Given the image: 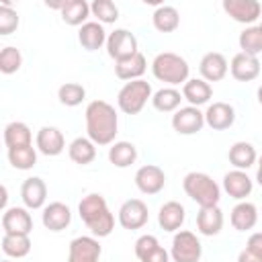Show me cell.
Segmentation results:
<instances>
[{
    "label": "cell",
    "mask_w": 262,
    "mask_h": 262,
    "mask_svg": "<svg viewBox=\"0 0 262 262\" xmlns=\"http://www.w3.org/2000/svg\"><path fill=\"white\" fill-rule=\"evenodd\" d=\"M201 256H203V246L192 231L180 229L174 233L170 248V258L174 262H199Z\"/></svg>",
    "instance_id": "obj_6"
},
{
    "label": "cell",
    "mask_w": 262,
    "mask_h": 262,
    "mask_svg": "<svg viewBox=\"0 0 262 262\" xmlns=\"http://www.w3.org/2000/svg\"><path fill=\"white\" fill-rule=\"evenodd\" d=\"M229 72L237 82H252L260 76V59L256 55H248V53H235L231 63H229Z\"/></svg>",
    "instance_id": "obj_19"
},
{
    "label": "cell",
    "mask_w": 262,
    "mask_h": 262,
    "mask_svg": "<svg viewBox=\"0 0 262 262\" xmlns=\"http://www.w3.org/2000/svg\"><path fill=\"white\" fill-rule=\"evenodd\" d=\"M137 37L127 31V29H115L108 39H106V53L115 59L121 61L125 57H131L133 53H137Z\"/></svg>",
    "instance_id": "obj_8"
},
{
    "label": "cell",
    "mask_w": 262,
    "mask_h": 262,
    "mask_svg": "<svg viewBox=\"0 0 262 262\" xmlns=\"http://www.w3.org/2000/svg\"><path fill=\"white\" fill-rule=\"evenodd\" d=\"M117 219H119V225L123 229H129V231L141 229L149 219L147 205L141 199H129L119 207V217Z\"/></svg>",
    "instance_id": "obj_7"
},
{
    "label": "cell",
    "mask_w": 262,
    "mask_h": 262,
    "mask_svg": "<svg viewBox=\"0 0 262 262\" xmlns=\"http://www.w3.org/2000/svg\"><path fill=\"white\" fill-rule=\"evenodd\" d=\"M184 100L182 92L172 88V86H166V88H160L158 92H154L151 96V104L156 111L160 113H176L180 108V102Z\"/></svg>",
    "instance_id": "obj_31"
},
{
    "label": "cell",
    "mask_w": 262,
    "mask_h": 262,
    "mask_svg": "<svg viewBox=\"0 0 262 262\" xmlns=\"http://www.w3.org/2000/svg\"><path fill=\"white\" fill-rule=\"evenodd\" d=\"M8 162L16 170H31L37 164V149L33 145L8 149Z\"/></svg>",
    "instance_id": "obj_37"
},
{
    "label": "cell",
    "mask_w": 262,
    "mask_h": 262,
    "mask_svg": "<svg viewBox=\"0 0 262 262\" xmlns=\"http://www.w3.org/2000/svg\"><path fill=\"white\" fill-rule=\"evenodd\" d=\"M57 98L66 106H78L86 98V88L82 84H78V82H66V84L59 86Z\"/></svg>",
    "instance_id": "obj_38"
},
{
    "label": "cell",
    "mask_w": 262,
    "mask_h": 262,
    "mask_svg": "<svg viewBox=\"0 0 262 262\" xmlns=\"http://www.w3.org/2000/svg\"><path fill=\"white\" fill-rule=\"evenodd\" d=\"M90 12H92V16L98 18L100 25H111L119 18V8L111 0H94L90 4Z\"/></svg>",
    "instance_id": "obj_39"
},
{
    "label": "cell",
    "mask_w": 262,
    "mask_h": 262,
    "mask_svg": "<svg viewBox=\"0 0 262 262\" xmlns=\"http://www.w3.org/2000/svg\"><path fill=\"white\" fill-rule=\"evenodd\" d=\"M151 23L156 27V31L160 33H172L180 27V14L174 6H168V4H162L154 10L151 14Z\"/></svg>",
    "instance_id": "obj_33"
},
{
    "label": "cell",
    "mask_w": 262,
    "mask_h": 262,
    "mask_svg": "<svg viewBox=\"0 0 262 262\" xmlns=\"http://www.w3.org/2000/svg\"><path fill=\"white\" fill-rule=\"evenodd\" d=\"M145 70H147V59L141 51H137L131 57H125L121 61H115V74L119 80H125V82L141 80Z\"/></svg>",
    "instance_id": "obj_22"
},
{
    "label": "cell",
    "mask_w": 262,
    "mask_h": 262,
    "mask_svg": "<svg viewBox=\"0 0 262 262\" xmlns=\"http://www.w3.org/2000/svg\"><path fill=\"white\" fill-rule=\"evenodd\" d=\"M35 145L37 149L43 154V156H59L63 149H66V137L63 133L57 129V127H51V125H45L37 131V137H35Z\"/></svg>",
    "instance_id": "obj_14"
},
{
    "label": "cell",
    "mask_w": 262,
    "mask_h": 262,
    "mask_svg": "<svg viewBox=\"0 0 262 262\" xmlns=\"http://www.w3.org/2000/svg\"><path fill=\"white\" fill-rule=\"evenodd\" d=\"M106 39H108V35H106L104 27H102L98 20H88V23H84V25L80 27V31H78V41H80V45H82L86 51H96V49H100L102 45H106Z\"/></svg>",
    "instance_id": "obj_23"
},
{
    "label": "cell",
    "mask_w": 262,
    "mask_h": 262,
    "mask_svg": "<svg viewBox=\"0 0 262 262\" xmlns=\"http://www.w3.org/2000/svg\"><path fill=\"white\" fill-rule=\"evenodd\" d=\"M151 72H154V78L156 80L166 82V84H170L174 88V86L184 84L188 80L190 66H188V61L182 55L172 53V51H164V53H158L154 57Z\"/></svg>",
    "instance_id": "obj_3"
},
{
    "label": "cell",
    "mask_w": 262,
    "mask_h": 262,
    "mask_svg": "<svg viewBox=\"0 0 262 262\" xmlns=\"http://www.w3.org/2000/svg\"><path fill=\"white\" fill-rule=\"evenodd\" d=\"M258 27H260V31H262V23H260V25H258Z\"/></svg>",
    "instance_id": "obj_46"
},
{
    "label": "cell",
    "mask_w": 262,
    "mask_h": 262,
    "mask_svg": "<svg viewBox=\"0 0 262 262\" xmlns=\"http://www.w3.org/2000/svg\"><path fill=\"white\" fill-rule=\"evenodd\" d=\"M41 221H43L45 229H49V231H63L72 223V211L66 203L53 201L43 207Z\"/></svg>",
    "instance_id": "obj_17"
},
{
    "label": "cell",
    "mask_w": 262,
    "mask_h": 262,
    "mask_svg": "<svg viewBox=\"0 0 262 262\" xmlns=\"http://www.w3.org/2000/svg\"><path fill=\"white\" fill-rule=\"evenodd\" d=\"M135 186L143 194H158L166 186V174L156 164H145L135 172Z\"/></svg>",
    "instance_id": "obj_13"
},
{
    "label": "cell",
    "mask_w": 262,
    "mask_h": 262,
    "mask_svg": "<svg viewBox=\"0 0 262 262\" xmlns=\"http://www.w3.org/2000/svg\"><path fill=\"white\" fill-rule=\"evenodd\" d=\"M151 86L145 80H133L125 82V86L117 94V104L125 115H139L145 106V102L151 98Z\"/></svg>",
    "instance_id": "obj_5"
},
{
    "label": "cell",
    "mask_w": 262,
    "mask_h": 262,
    "mask_svg": "<svg viewBox=\"0 0 262 262\" xmlns=\"http://www.w3.org/2000/svg\"><path fill=\"white\" fill-rule=\"evenodd\" d=\"M4 143L6 149H16L25 145H33V135L27 123L23 121H12L4 127Z\"/></svg>",
    "instance_id": "obj_30"
},
{
    "label": "cell",
    "mask_w": 262,
    "mask_h": 262,
    "mask_svg": "<svg viewBox=\"0 0 262 262\" xmlns=\"http://www.w3.org/2000/svg\"><path fill=\"white\" fill-rule=\"evenodd\" d=\"M135 256L139 262H170V254L160 246L158 237L143 233L135 242Z\"/></svg>",
    "instance_id": "obj_15"
},
{
    "label": "cell",
    "mask_w": 262,
    "mask_h": 262,
    "mask_svg": "<svg viewBox=\"0 0 262 262\" xmlns=\"http://www.w3.org/2000/svg\"><path fill=\"white\" fill-rule=\"evenodd\" d=\"M237 43H239L242 53H248V55H256L258 57V53H262V31H260V27L258 25L256 27L254 25L252 27H246L239 33Z\"/></svg>",
    "instance_id": "obj_36"
},
{
    "label": "cell",
    "mask_w": 262,
    "mask_h": 262,
    "mask_svg": "<svg viewBox=\"0 0 262 262\" xmlns=\"http://www.w3.org/2000/svg\"><path fill=\"white\" fill-rule=\"evenodd\" d=\"M182 96L184 100H188L190 106H203L211 100L213 96V88L209 82H205L203 78H190L182 84Z\"/></svg>",
    "instance_id": "obj_25"
},
{
    "label": "cell",
    "mask_w": 262,
    "mask_h": 262,
    "mask_svg": "<svg viewBox=\"0 0 262 262\" xmlns=\"http://www.w3.org/2000/svg\"><path fill=\"white\" fill-rule=\"evenodd\" d=\"M186 219V211L178 201H168L158 211V223L164 231H180Z\"/></svg>",
    "instance_id": "obj_24"
},
{
    "label": "cell",
    "mask_w": 262,
    "mask_h": 262,
    "mask_svg": "<svg viewBox=\"0 0 262 262\" xmlns=\"http://www.w3.org/2000/svg\"><path fill=\"white\" fill-rule=\"evenodd\" d=\"M223 10L242 25L256 23L262 14V4L258 0H223Z\"/></svg>",
    "instance_id": "obj_11"
},
{
    "label": "cell",
    "mask_w": 262,
    "mask_h": 262,
    "mask_svg": "<svg viewBox=\"0 0 262 262\" xmlns=\"http://www.w3.org/2000/svg\"><path fill=\"white\" fill-rule=\"evenodd\" d=\"M18 27V14L8 2L0 4V35H10Z\"/></svg>",
    "instance_id": "obj_41"
},
{
    "label": "cell",
    "mask_w": 262,
    "mask_h": 262,
    "mask_svg": "<svg viewBox=\"0 0 262 262\" xmlns=\"http://www.w3.org/2000/svg\"><path fill=\"white\" fill-rule=\"evenodd\" d=\"M2 229L4 233L29 235L33 229V217L27 207H8L2 213Z\"/></svg>",
    "instance_id": "obj_12"
},
{
    "label": "cell",
    "mask_w": 262,
    "mask_h": 262,
    "mask_svg": "<svg viewBox=\"0 0 262 262\" xmlns=\"http://www.w3.org/2000/svg\"><path fill=\"white\" fill-rule=\"evenodd\" d=\"M20 199L27 209H41L47 201V184L39 176H31L20 186Z\"/></svg>",
    "instance_id": "obj_21"
},
{
    "label": "cell",
    "mask_w": 262,
    "mask_h": 262,
    "mask_svg": "<svg viewBox=\"0 0 262 262\" xmlns=\"http://www.w3.org/2000/svg\"><path fill=\"white\" fill-rule=\"evenodd\" d=\"M23 66V55L16 47H4L0 51V72L2 74H14Z\"/></svg>",
    "instance_id": "obj_40"
},
{
    "label": "cell",
    "mask_w": 262,
    "mask_h": 262,
    "mask_svg": "<svg viewBox=\"0 0 262 262\" xmlns=\"http://www.w3.org/2000/svg\"><path fill=\"white\" fill-rule=\"evenodd\" d=\"M2 262H10V260H2Z\"/></svg>",
    "instance_id": "obj_47"
},
{
    "label": "cell",
    "mask_w": 262,
    "mask_h": 262,
    "mask_svg": "<svg viewBox=\"0 0 262 262\" xmlns=\"http://www.w3.org/2000/svg\"><path fill=\"white\" fill-rule=\"evenodd\" d=\"M227 158H229V164L235 168V170H248L256 164L258 160V154H256V147L248 141H235L229 151H227Z\"/></svg>",
    "instance_id": "obj_28"
},
{
    "label": "cell",
    "mask_w": 262,
    "mask_h": 262,
    "mask_svg": "<svg viewBox=\"0 0 262 262\" xmlns=\"http://www.w3.org/2000/svg\"><path fill=\"white\" fill-rule=\"evenodd\" d=\"M59 14H61V20L66 25L82 27L92 12H90V4L86 0H63Z\"/></svg>",
    "instance_id": "obj_29"
},
{
    "label": "cell",
    "mask_w": 262,
    "mask_h": 262,
    "mask_svg": "<svg viewBox=\"0 0 262 262\" xmlns=\"http://www.w3.org/2000/svg\"><path fill=\"white\" fill-rule=\"evenodd\" d=\"M229 219H231V225H233L235 231H250L258 223V209L250 201H239L231 209V217Z\"/></svg>",
    "instance_id": "obj_26"
},
{
    "label": "cell",
    "mask_w": 262,
    "mask_h": 262,
    "mask_svg": "<svg viewBox=\"0 0 262 262\" xmlns=\"http://www.w3.org/2000/svg\"><path fill=\"white\" fill-rule=\"evenodd\" d=\"M102 254V246L94 235H80L70 242L68 262H98Z\"/></svg>",
    "instance_id": "obj_10"
},
{
    "label": "cell",
    "mask_w": 262,
    "mask_h": 262,
    "mask_svg": "<svg viewBox=\"0 0 262 262\" xmlns=\"http://www.w3.org/2000/svg\"><path fill=\"white\" fill-rule=\"evenodd\" d=\"M256 96H258V102L262 104V84L258 86V92H256Z\"/></svg>",
    "instance_id": "obj_45"
},
{
    "label": "cell",
    "mask_w": 262,
    "mask_h": 262,
    "mask_svg": "<svg viewBox=\"0 0 262 262\" xmlns=\"http://www.w3.org/2000/svg\"><path fill=\"white\" fill-rule=\"evenodd\" d=\"M227 70H229V63H227L225 55L219 51L205 53L199 63V72L205 82H221L227 76Z\"/></svg>",
    "instance_id": "obj_16"
},
{
    "label": "cell",
    "mask_w": 262,
    "mask_h": 262,
    "mask_svg": "<svg viewBox=\"0 0 262 262\" xmlns=\"http://www.w3.org/2000/svg\"><path fill=\"white\" fill-rule=\"evenodd\" d=\"M254 180L248 176L246 170H231L223 176V190L235 199V201H246V196L252 194Z\"/></svg>",
    "instance_id": "obj_18"
},
{
    "label": "cell",
    "mask_w": 262,
    "mask_h": 262,
    "mask_svg": "<svg viewBox=\"0 0 262 262\" xmlns=\"http://www.w3.org/2000/svg\"><path fill=\"white\" fill-rule=\"evenodd\" d=\"M223 227V213L217 207H201V211L196 213V229L201 235L213 237L221 231Z\"/></svg>",
    "instance_id": "obj_27"
},
{
    "label": "cell",
    "mask_w": 262,
    "mask_h": 262,
    "mask_svg": "<svg viewBox=\"0 0 262 262\" xmlns=\"http://www.w3.org/2000/svg\"><path fill=\"white\" fill-rule=\"evenodd\" d=\"M246 248H248V250H252L254 254L262 256V231H256V233H252V235L248 237V244H246Z\"/></svg>",
    "instance_id": "obj_42"
},
{
    "label": "cell",
    "mask_w": 262,
    "mask_h": 262,
    "mask_svg": "<svg viewBox=\"0 0 262 262\" xmlns=\"http://www.w3.org/2000/svg\"><path fill=\"white\" fill-rule=\"evenodd\" d=\"M78 213L80 219L84 221V225L90 229V233L94 237H106L113 233L115 229V215L111 213L106 199L98 192H90L86 196H82L80 205H78Z\"/></svg>",
    "instance_id": "obj_2"
},
{
    "label": "cell",
    "mask_w": 262,
    "mask_h": 262,
    "mask_svg": "<svg viewBox=\"0 0 262 262\" xmlns=\"http://www.w3.org/2000/svg\"><path fill=\"white\" fill-rule=\"evenodd\" d=\"M68 156L74 164L86 166V164L94 162V158H96V143L88 137H76L68 145Z\"/></svg>",
    "instance_id": "obj_32"
},
{
    "label": "cell",
    "mask_w": 262,
    "mask_h": 262,
    "mask_svg": "<svg viewBox=\"0 0 262 262\" xmlns=\"http://www.w3.org/2000/svg\"><path fill=\"white\" fill-rule=\"evenodd\" d=\"M205 127V113L196 106H180L172 115V129L178 135H194Z\"/></svg>",
    "instance_id": "obj_9"
},
{
    "label": "cell",
    "mask_w": 262,
    "mask_h": 262,
    "mask_svg": "<svg viewBox=\"0 0 262 262\" xmlns=\"http://www.w3.org/2000/svg\"><path fill=\"white\" fill-rule=\"evenodd\" d=\"M182 188L199 207H217L219 205L221 188L205 172H188L182 180Z\"/></svg>",
    "instance_id": "obj_4"
},
{
    "label": "cell",
    "mask_w": 262,
    "mask_h": 262,
    "mask_svg": "<svg viewBox=\"0 0 262 262\" xmlns=\"http://www.w3.org/2000/svg\"><path fill=\"white\" fill-rule=\"evenodd\" d=\"M137 160V147L131 141H115L108 147V162L117 168H129Z\"/></svg>",
    "instance_id": "obj_34"
},
{
    "label": "cell",
    "mask_w": 262,
    "mask_h": 262,
    "mask_svg": "<svg viewBox=\"0 0 262 262\" xmlns=\"http://www.w3.org/2000/svg\"><path fill=\"white\" fill-rule=\"evenodd\" d=\"M86 133L96 145H113L119 133V115L106 100H92L86 106Z\"/></svg>",
    "instance_id": "obj_1"
},
{
    "label": "cell",
    "mask_w": 262,
    "mask_h": 262,
    "mask_svg": "<svg viewBox=\"0 0 262 262\" xmlns=\"http://www.w3.org/2000/svg\"><path fill=\"white\" fill-rule=\"evenodd\" d=\"M237 262H262V256H258V254H254L252 250L244 248V250L239 252V256H237Z\"/></svg>",
    "instance_id": "obj_43"
},
{
    "label": "cell",
    "mask_w": 262,
    "mask_h": 262,
    "mask_svg": "<svg viewBox=\"0 0 262 262\" xmlns=\"http://www.w3.org/2000/svg\"><path fill=\"white\" fill-rule=\"evenodd\" d=\"M256 180H258V184L262 186V156H260V160H258V172H256Z\"/></svg>",
    "instance_id": "obj_44"
},
{
    "label": "cell",
    "mask_w": 262,
    "mask_h": 262,
    "mask_svg": "<svg viewBox=\"0 0 262 262\" xmlns=\"http://www.w3.org/2000/svg\"><path fill=\"white\" fill-rule=\"evenodd\" d=\"M235 123V111L227 102H213L205 111V125L213 131H225Z\"/></svg>",
    "instance_id": "obj_20"
},
{
    "label": "cell",
    "mask_w": 262,
    "mask_h": 262,
    "mask_svg": "<svg viewBox=\"0 0 262 262\" xmlns=\"http://www.w3.org/2000/svg\"><path fill=\"white\" fill-rule=\"evenodd\" d=\"M2 252L8 258H25L31 252V237L29 235L4 233L2 235Z\"/></svg>",
    "instance_id": "obj_35"
}]
</instances>
